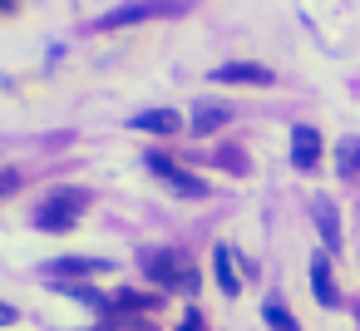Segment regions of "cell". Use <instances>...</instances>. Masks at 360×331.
<instances>
[{
  "instance_id": "1",
  "label": "cell",
  "mask_w": 360,
  "mask_h": 331,
  "mask_svg": "<svg viewBox=\"0 0 360 331\" xmlns=\"http://www.w3.org/2000/svg\"><path fill=\"white\" fill-rule=\"evenodd\" d=\"M139 267H143L163 292H198L193 262H188L183 252H173V247H148V252H139Z\"/></svg>"
},
{
  "instance_id": "2",
  "label": "cell",
  "mask_w": 360,
  "mask_h": 331,
  "mask_svg": "<svg viewBox=\"0 0 360 331\" xmlns=\"http://www.w3.org/2000/svg\"><path fill=\"white\" fill-rule=\"evenodd\" d=\"M89 198L84 193H75V188H60V193H50L45 203H40V213H35V227L40 232H70L75 223H79V208H84Z\"/></svg>"
},
{
  "instance_id": "3",
  "label": "cell",
  "mask_w": 360,
  "mask_h": 331,
  "mask_svg": "<svg viewBox=\"0 0 360 331\" xmlns=\"http://www.w3.org/2000/svg\"><path fill=\"white\" fill-rule=\"evenodd\" d=\"M143 163H148V173H158V178H163L173 193H183V198H202V193H207V183H202V178L183 173V168H178L173 158H163V154H148Z\"/></svg>"
},
{
  "instance_id": "4",
  "label": "cell",
  "mask_w": 360,
  "mask_h": 331,
  "mask_svg": "<svg viewBox=\"0 0 360 331\" xmlns=\"http://www.w3.org/2000/svg\"><path fill=\"white\" fill-rule=\"evenodd\" d=\"M276 75L266 65H247V60H232V65H217L212 70V85H271Z\"/></svg>"
},
{
  "instance_id": "5",
  "label": "cell",
  "mask_w": 360,
  "mask_h": 331,
  "mask_svg": "<svg viewBox=\"0 0 360 331\" xmlns=\"http://www.w3.org/2000/svg\"><path fill=\"white\" fill-rule=\"evenodd\" d=\"M316 158H321V134L311 124H296L291 129V163L306 173V168H316Z\"/></svg>"
},
{
  "instance_id": "6",
  "label": "cell",
  "mask_w": 360,
  "mask_h": 331,
  "mask_svg": "<svg viewBox=\"0 0 360 331\" xmlns=\"http://www.w3.org/2000/svg\"><path fill=\"white\" fill-rule=\"evenodd\" d=\"M222 124H232V104H222V99H198L193 104V134H212Z\"/></svg>"
},
{
  "instance_id": "7",
  "label": "cell",
  "mask_w": 360,
  "mask_h": 331,
  "mask_svg": "<svg viewBox=\"0 0 360 331\" xmlns=\"http://www.w3.org/2000/svg\"><path fill=\"white\" fill-rule=\"evenodd\" d=\"M158 11H168V6H153V0H139V6H119V11H109L94 30H119V25H134V20H148V15H158Z\"/></svg>"
},
{
  "instance_id": "8",
  "label": "cell",
  "mask_w": 360,
  "mask_h": 331,
  "mask_svg": "<svg viewBox=\"0 0 360 331\" xmlns=\"http://www.w3.org/2000/svg\"><path fill=\"white\" fill-rule=\"evenodd\" d=\"M134 129H143V134H178L183 114L178 109H148V114H134Z\"/></svg>"
},
{
  "instance_id": "9",
  "label": "cell",
  "mask_w": 360,
  "mask_h": 331,
  "mask_svg": "<svg viewBox=\"0 0 360 331\" xmlns=\"http://www.w3.org/2000/svg\"><path fill=\"white\" fill-rule=\"evenodd\" d=\"M311 287H316V301H321V306H335V301H340V292H335V282H330V262H326V257H311Z\"/></svg>"
},
{
  "instance_id": "10",
  "label": "cell",
  "mask_w": 360,
  "mask_h": 331,
  "mask_svg": "<svg viewBox=\"0 0 360 331\" xmlns=\"http://www.w3.org/2000/svg\"><path fill=\"white\" fill-rule=\"evenodd\" d=\"M212 267H217V287H222L227 296H237V292H242V277H237V267H232V247H217V252H212Z\"/></svg>"
},
{
  "instance_id": "11",
  "label": "cell",
  "mask_w": 360,
  "mask_h": 331,
  "mask_svg": "<svg viewBox=\"0 0 360 331\" xmlns=\"http://www.w3.org/2000/svg\"><path fill=\"white\" fill-rule=\"evenodd\" d=\"M45 272L50 277H60V272H89L94 277V272H109V262H94V257H55Z\"/></svg>"
},
{
  "instance_id": "12",
  "label": "cell",
  "mask_w": 360,
  "mask_h": 331,
  "mask_svg": "<svg viewBox=\"0 0 360 331\" xmlns=\"http://www.w3.org/2000/svg\"><path fill=\"white\" fill-rule=\"evenodd\" d=\"M316 227H321L326 247L335 252V247H340V227H335V208H330V203H321V208H316Z\"/></svg>"
},
{
  "instance_id": "13",
  "label": "cell",
  "mask_w": 360,
  "mask_h": 331,
  "mask_svg": "<svg viewBox=\"0 0 360 331\" xmlns=\"http://www.w3.org/2000/svg\"><path fill=\"white\" fill-rule=\"evenodd\" d=\"M262 316H266V321H271L276 331H301V326H296V316H291V311H286L281 301H266V306H262Z\"/></svg>"
},
{
  "instance_id": "14",
  "label": "cell",
  "mask_w": 360,
  "mask_h": 331,
  "mask_svg": "<svg viewBox=\"0 0 360 331\" xmlns=\"http://www.w3.org/2000/svg\"><path fill=\"white\" fill-rule=\"evenodd\" d=\"M335 163H340V173H355V168H360V139H345V144L335 149Z\"/></svg>"
},
{
  "instance_id": "15",
  "label": "cell",
  "mask_w": 360,
  "mask_h": 331,
  "mask_svg": "<svg viewBox=\"0 0 360 331\" xmlns=\"http://www.w3.org/2000/svg\"><path fill=\"white\" fill-rule=\"evenodd\" d=\"M15 188H20V173L15 168H0V198H11Z\"/></svg>"
},
{
  "instance_id": "16",
  "label": "cell",
  "mask_w": 360,
  "mask_h": 331,
  "mask_svg": "<svg viewBox=\"0 0 360 331\" xmlns=\"http://www.w3.org/2000/svg\"><path fill=\"white\" fill-rule=\"evenodd\" d=\"M178 331H202V316H198V311H188V316H183V326H178Z\"/></svg>"
},
{
  "instance_id": "17",
  "label": "cell",
  "mask_w": 360,
  "mask_h": 331,
  "mask_svg": "<svg viewBox=\"0 0 360 331\" xmlns=\"http://www.w3.org/2000/svg\"><path fill=\"white\" fill-rule=\"evenodd\" d=\"M11 321H15V306H11V301H0V326H11Z\"/></svg>"
},
{
  "instance_id": "18",
  "label": "cell",
  "mask_w": 360,
  "mask_h": 331,
  "mask_svg": "<svg viewBox=\"0 0 360 331\" xmlns=\"http://www.w3.org/2000/svg\"><path fill=\"white\" fill-rule=\"evenodd\" d=\"M0 6H11V0H0Z\"/></svg>"
}]
</instances>
